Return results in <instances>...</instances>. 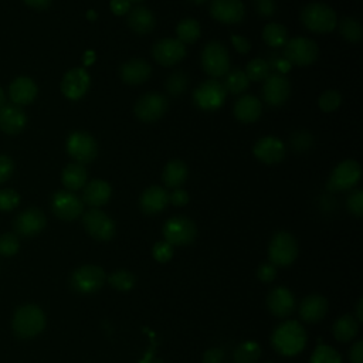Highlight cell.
Listing matches in <instances>:
<instances>
[{
	"instance_id": "obj_1",
	"label": "cell",
	"mask_w": 363,
	"mask_h": 363,
	"mask_svg": "<svg viewBox=\"0 0 363 363\" xmlns=\"http://www.w3.org/2000/svg\"><path fill=\"white\" fill-rule=\"evenodd\" d=\"M271 345L282 356L299 354L306 345V332L299 322L285 320L272 332Z\"/></svg>"
},
{
	"instance_id": "obj_2",
	"label": "cell",
	"mask_w": 363,
	"mask_h": 363,
	"mask_svg": "<svg viewBox=\"0 0 363 363\" xmlns=\"http://www.w3.org/2000/svg\"><path fill=\"white\" fill-rule=\"evenodd\" d=\"M45 315L37 305L27 303L16 309L13 316V332L20 339H31L43 332Z\"/></svg>"
},
{
	"instance_id": "obj_3",
	"label": "cell",
	"mask_w": 363,
	"mask_h": 363,
	"mask_svg": "<svg viewBox=\"0 0 363 363\" xmlns=\"http://www.w3.org/2000/svg\"><path fill=\"white\" fill-rule=\"evenodd\" d=\"M302 24L313 33H330L337 26V16L335 10L325 3H309L301 13Z\"/></svg>"
},
{
	"instance_id": "obj_4",
	"label": "cell",
	"mask_w": 363,
	"mask_h": 363,
	"mask_svg": "<svg viewBox=\"0 0 363 363\" xmlns=\"http://www.w3.org/2000/svg\"><path fill=\"white\" fill-rule=\"evenodd\" d=\"M298 257V242L288 231H278L269 241L268 258L275 267H288Z\"/></svg>"
},
{
	"instance_id": "obj_5",
	"label": "cell",
	"mask_w": 363,
	"mask_h": 363,
	"mask_svg": "<svg viewBox=\"0 0 363 363\" xmlns=\"http://www.w3.org/2000/svg\"><path fill=\"white\" fill-rule=\"evenodd\" d=\"M162 233L164 241H167L173 247H184L196 240L197 227L193 220L184 216H173L164 221Z\"/></svg>"
},
{
	"instance_id": "obj_6",
	"label": "cell",
	"mask_w": 363,
	"mask_h": 363,
	"mask_svg": "<svg viewBox=\"0 0 363 363\" xmlns=\"http://www.w3.org/2000/svg\"><path fill=\"white\" fill-rule=\"evenodd\" d=\"M319 54L318 44L306 37H294L284 45V58L291 65L305 67L316 61Z\"/></svg>"
},
{
	"instance_id": "obj_7",
	"label": "cell",
	"mask_w": 363,
	"mask_h": 363,
	"mask_svg": "<svg viewBox=\"0 0 363 363\" xmlns=\"http://www.w3.org/2000/svg\"><path fill=\"white\" fill-rule=\"evenodd\" d=\"M201 67L204 72L214 79L223 77L230 69V57L227 48L218 41H210L201 51Z\"/></svg>"
},
{
	"instance_id": "obj_8",
	"label": "cell",
	"mask_w": 363,
	"mask_h": 363,
	"mask_svg": "<svg viewBox=\"0 0 363 363\" xmlns=\"http://www.w3.org/2000/svg\"><path fill=\"white\" fill-rule=\"evenodd\" d=\"M105 271L98 265H81L71 274V286L78 294H94L105 284Z\"/></svg>"
},
{
	"instance_id": "obj_9",
	"label": "cell",
	"mask_w": 363,
	"mask_h": 363,
	"mask_svg": "<svg viewBox=\"0 0 363 363\" xmlns=\"http://www.w3.org/2000/svg\"><path fill=\"white\" fill-rule=\"evenodd\" d=\"M362 176V167L359 162L353 159H346L336 164L332 170L329 180L326 183L328 190L330 191H345L354 187Z\"/></svg>"
},
{
	"instance_id": "obj_10",
	"label": "cell",
	"mask_w": 363,
	"mask_h": 363,
	"mask_svg": "<svg viewBox=\"0 0 363 363\" xmlns=\"http://www.w3.org/2000/svg\"><path fill=\"white\" fill-rule=\"evenodd\" d=\"M67 153L75 160V163L86 164L91 163L98 155V143L94 136L86 132H72L67 138L65 143Z\"/></svg>"
},
{
	"instance_id": "obj_11",
	"label": "cell",
	"mask_w": 363,
	"mask_h": 363,
	"mask_svg": "<svg viewBox=\"0 0 363 363\" xmlns=\"http://www.w3.org/2000/svg\"><path fill=\"white\" fill-rule=\"evenodd\" d=\"M225 95L227 91L220 81L207 79L194 89L193 102L199 109L216 111L224 104Z\"/></svg>"
},
{
	"instance_id": "obj_12",
	"label": "cell",
	"mask_w": 363,
	"mask_h": 363,
	"mask_svg": "<svg viewBox=\"0 0 363 363\" xmlns=\"http://www.w3.org/2000/svg\"><path fill=\"white\" fill-rule=\"evenodd\" d=\"M82 224L86 233L98 241H109L116 231L115 221L99 208H89L82 216Z\"/></svg>"
},
{
	"instance_id": "obj_13",
	"label": "cell",
	"mask_w": 363,
	"mask_h": 363,
	"mask_svg": "<svg viewBox=\"0 0 363 363\" xmlns=\"http://www.w3.org/2000/svg\"><path fill=\"white\" fill-rule=\"evenodd\" d=\"M169 102L167 98L159 92H147L142 95L133 108L136 118L142 122H156L159 121L167 111Z\"/></svg>"
},
{
	"instance_id": "obj_14",
	"label": "cell",
	"mask_w": 363,
	"mask_h": 363,
	"mask_svg": "<svg viewBox=\"0 0 363 363\" xmlns=\"http://www.w3.org/2000/svg\"><path fill=\"white\" fill-rule=\"evenodd\" d=\"M51 210L58 218L64 221H72L82 214L84 203L72 191L60 190L54 193L51 199Z\"/></svg>"
},
{
	"instance_id": "obj_15",
	"label": "cell",
	"mask_w": 363,
	"mask_h": 363,
	"mask_svg": "<svg viewBox=\"0 0 363 363\" xmlns=\"http://www.w3.org/2000/svg\"><path fill=\"white\" fill-rule=\"evenodd\" d=\"M291 95V82L289 79L279 72L269 74L264 79L262 96L269 106L284 105Z\"/></svg>"
},
{
	"instance_id": "obj_16",
	"label": "cell",
	"mask_w": 363,
	"mask_h": 363,
	"mask_svg": "<svg viewBox=\"0 0 363 363\" xmlns=\"http://www.w3.org/2000/svg\"><path fill=\"white\" fill-rule=\"evenodd\" d=\"M91 78L85 68L75 67L67 71L61 79V92L71 101L81 99L89 89Z\"/></svg>"
},
{
	"instance_id": "obj_17",
	"label": "cell",
	"mask_w": 363,
	"mask_h": 363,
	"mask_svg": "<svg viewBox=\"0 0 363 363\" xmlns=\"http://www.w3.org/2000/svg\"><path fill=\"white\" fill-rule=\"evenodd\" d=\"M186 45L177 38H162L152 47L155 61L163 67H170L180 62L186 57Z\"/></svg>"
},
{
	"instance_id": "obj_18",
	"label": "cell",
	"mask_w": 363,
	"mask_h": 363,
	"mask_svg": "<svg viewBox=\"0 0 363 363\" xmlns=\"http://www.w3.org/2000/svg\"><path fill=\"white\" fill-rule=\"evenodd\" d=\"M252 153L265 164H277L285 156V146L277 136H264L255 142Z\"/></svg>"
},
{
	"instance_id": "obj_19",
	"label": "cell",
	"mask_w": 363,
	"mask_h": 363,
	"mask_svg": "<svg viewBox=\"0 0 363 363\" xmlns=\"http://www.w3.org/2000/svg\"><path fill=\"white\" fill-rule=\"evenodd\" d=\"M210 14L214 20L224 24H235L242 21L245 7L241 0H213Z\"/></svg>"
},
{
	"instance_id": "obj_20",
	"label": "cell",
	"mask_w": 363,
	"mask_h": 363,
	"mask_svg": "<svg viewBox=\"0 0 363 363\" xmlns=\"http://www.w3.org/2000/svg\"><path fill=\"white\" fill-rule=\"evenodd\" d=\"M45 224H47V220L44 213L35 207H30L21 211L14 218V230L17 234L23 237L37 235L44 230Z\"/></svg>"
},
{
	"instance_id": "obj_21",
	"label": "cell",
	"mask_w": 363,
	"mask_h": 363,
	"mask_svg": "<svg viewBox=\"0 0 363 363\" xmlns=\"http://www.w3.org/2000/svg\"><path fill=\"white\" fill-rule=\"evenodd\" d=\"M295 296L285 286L274 288L267 296L268 311L277 318H286L295 311Z\"/></svg>"
},
{
	"instance_id": "obj_22",
	"label": "cell",
	"mask_w": 363,
	"mask_h": 363,
	"mask_svg": "<svg viewBox=\"0 0 363 363\" xmlns=\"http://www.w3.org/2000/svg\"><path fill=\"white\" fill-rule=\"evenodd\" d=\"M152 75L150 64L143 58H132L123 62L119 68L121 79L128 85H140Z\"/></svg>"
},
{
	"instance_id": "obj_23",
	"label": "cell",
	"mask_w": 363,
	"mask_h": 363,
	"mask_svg": "<svg viewBox=\"0 0 363 363\" xmlns=\"http://www.w3.org/2000/svg\"><path fill=\"white\" fill-rule=\"evenodd\" d=\"M27 125V115L16 104H4L0 108V129L9 135L20 133Z\"/></svg>"
},
{
	"instance_id": "obj_24",
	"label": "cell",
	"mask_w": 363,
	"mask_h": 363,
	"mask_svg": "<svg viewBox=\"0 0 363 363\" xmlns=\"http://www.w3.org/2000/svg\"><path fill=\"white\" fill-rule=\"evenodd\" d=\"M167 204H169V193L160 186L147 187L139 199V207L147 216L162 213L167 207Z\"/></svg>"
},
{
	"instance_id": "obj_25",
	"label": "cell",
	"mask_w": 363,
	"mask_h": 363,
	"mask_svg": "<svg viewBox=\"0 0 363 363\" xmlns=\"http://www.w3.org/2000/svg\"><path fill=\"white\" fill-rule=\"evenodd\" d=\"M82 189V203L88 204L92 208H98L106 204L112 194L111 184L102 179H94L88 182Z\"/></svg>"
},
{
	"instance_id": "obj_26",
	"label": "cell",
	"mask_w": 363,
	"mask_h": 363,
	"mask_svg": "<svg viewBox=\"0 0 363 363\" xmlns=\"http://www.w3.org/2000/svg\"><path fill=\"white\" fill-rule=\"evenodd\" d=\"M328 312V301L319 294L308 295L299 305V316L306 323L320 322Z\"/></svg>"
},
{
	"instance_id": "obj_27",
	"label": "cell",
	"mask_w": 363,
	"mask_h": 363,
	"mask_svg": "<svg viewBox=\"0 0 363 363\" xmlns=\"http://www.w3.org/2000/svg\"><path fill=\"white\" fill-rule=\"evenodd\" d=\"M38 94L35 82L28 77H17L9 86V96L13 104L21 106L31 104Z\"/></svg>"
},
{
	"instance_id": "obj_28",
	"label": "cell",
	"mask_w": 363,
	"mask_h": 363,
	"mask_svg": "<svg viewBox=\"0 0 363 363\" xmlns=\"http://www.w3.org/2000/svg\"><path fill=\"white\" fill-rule=\"evenodd\" d=\"M261 113V101L254 95H242L234 104V116L242 123H252L258 121Z\"/></svg>"
},
{
	"instance_id": "obj_29",
	"label": "cell",
	"mask_w": 363,
	"mask_h": 363,
	"mask_svg": "<svg viewBox=\"0 0 363 363\" xmlns=\"http://www.w3.org/2000/svg\"><path fill=\"white\" fill-rule=\"evenodd\" d=\"M155 24H156L155 16L147 7L136 6L132 10H129L128 26L133 33L140 35L149 34L155 28Z\"/></svg>"
},
{
	"instance_id": "obj_30",
	"label": "cell",
	"mask_w": 363,
	"mask_h": 363,
	"mask_svg": "<svg viewBox=\"0 0 363 363\" xmlns=\"http://www.w3.org/2000/svg\"><path fill=\"white\" fill-rule=\"evenodd\" d=\"M187 174H189V170L186 163L180 159H173L166 163L162 173V180L166 187L177 189V187H182V184L186 182Z\"/></svg>"
},
{
	"instance_id": "obj_31",
	"label": "cell",
	"mask_w": 363,
	"mask_h": 363,
	"mask_svg": "<svg viewBox=\"0 0 363 363\" xmlns=\"http://www.w3.org/2000/svg\"><path fill=\"white\" fill-rule=\"evenodd\" d=\"M86 179L88 172L84 164L79 163H68L61 173V182L64 187H67V190L69 191L82 189L86 184Z\"/></svg>"
},
{
	"instance_id": "obj_32",
	"label": "cell",
	"mask_w": 363,
	"mask_h": 363,
	"mask_svg": "<svg viewBox=\"0 0 363 363\" xmlns=\"http://www.w3.org/2000/svg\"><path fill=\"white\" fill-rule=\"evenodd\" d=\"M332 332L336 340L343 343L350 342L352 339L356 337L359 332V322L353 315H343L336 319V322L333 323Z\"/></svg>"
},
{
	"instance_id": "obj_33",
	"label": "cell",
	"mask_w": 363,
	"mask_h": 363,
	"mask_svg": "<svg viewBox=\"0 0 363 363\" xmlns=\"http://www.w3.org/2000/svg\"><path fill=\"white\" fill-rule=\"evenodd\" d=\"M176 34H177V40L180 43H183L184 45L193 44L200 38L201 27L197 20L184 18V20L179 21V24L176 26Z\"/></svg>"
},
{
	"instance_id": "obj_34",
	"label": "cell",
	"mask_w": 363,
	"mask_h": 363,
	"mask_svg": "<svg viewBox=\"0 0 363 363\" xmlns=\"http://www.w3.org/2000/svg\"><path fill=\"white\" fill-rule=\"evenodd\" d=\"M262 40L271 48L284 47L288 41V31L279 23H268L262 30Z\"/></svg>"
},
{
	"instance_id": "obj_35",
	"label": "cell",
	"mask_w": 363,
	"mask_h": 363,
	"mask_svg": "<svg viewBox=\"0 0 363 363\" xmlns=\"http://www.w3.org/2000/svg\"><path fill=\"white\" fill-rule=\"evenodd\" d=\"M261 357V346L254 340L240 343L234 350L235 363H257Z\"/></svg>"
},
{
	"instance_id": "obj_36",
	"label": "cell",
	"mask_w": 363,
	"mask_h": 363,
	"mask_svg": "<svg viewBox=\"0 0 363 363\" xmlns=\"http://www.w3.org/2000/svg\"><path fill=\"white\" fill-rule=\"evenodd\" d=\"M248 84H250V79L247 78L244 71L233 69V71L227 72L223 85H224L225 91H228L234 95H238L248 88Z\"/></svg>"
},
{
	"instance_id": "obj_37",
	"label": "cell",
	"mask_w": 363,
	"mask_h": 363,
	"mask_svg": "<svg viewBox=\"0 0 363 363\" xmlns=\"http://www.w3.org/2000/svg\"><path fill=\"white\" fill-rule=\"evenodd\" d=\"M245 75L250 81H264L271 74V64L264 58H254L245 67Z\"/></svg>"
},
{
	"instance_id": "obj_38",
	"label": "cell",
	"mask_w": 363,
	"mask_h": 363,
	"mask_svg": "<svg viewBox=\"0 0 363 363\" xmlns=\"http://www.w3.org/2000/svg\"><path fill=\"white\" fill-rule=\"evenodd\" d=\"M106 281H108V284L112 288H115L116 291H122V292L132 289L135 286V284H136L135 275L130 271H128V269H116V271H113L106 278Z\"/></svg>"
},
{
	"instance_id": "obj_39",
	"label": "cell",
	"mask_w": 363,
	"mask_h": 363,
	"mask_svg": "<svg viewBox=\"0 0 363 363\" xmlns=\"http://www.w3.org/2000/svg\"><path fill=\"white\" fill-rule=\"evenodd\" d=\"M342 37L350 43H359L362 40V26L353 17H345L337 24Z\"/></svg>"
},
{
	"instance_id": "obj_40",
	"label": "cell",
	"mask_w": 363,
	"mask_h": 363,
	"mask_svg": "<svg viewBox=\"0 0 363 363\" xmlns=\"http://www.w3.org/2000/svg\"><path fill=\"white\" fill-rule=\"evenodd\" d=\"M311 363H342V356L328 345H318L311 356Z\"/></svg>"
},
{
	"instance_id": "obj_41",
	"label": "cell",
	"mask_w": 363,
	"mask_h": 363,
	"mask_svg": "<svg viewBox=\"0 0 363 363\" xmlns=\"http://www.w3.org/2000/svg\"><path fill=\"white\" fill-rule=\"evenodd\" d=\"M340 104H342V95L335 89L325 91L318 99V105L323 112H333L340 106Z\"/></svg>"
},
{
	"instance_id": "obj_42",
	"label": "cell",
	"mask_w": 363,
	"mask_h": 363,
	"mask_svg": "<svg viewBox=\"0 0 363 363\" xmlns=\"http://www.w3.org/2000/svg\"><path fill=\"white\" fill-rule=\"evenodd\" d=\"M187 84H189V81H187L186 74L182 72V71H176V72H173V74L167 78V81H166V89H167V92H169L170 95L177 96V95H180V94H183V92L186 91Z\"/></svg>"
},
{
	"instance_id": "obj_43",
	"label": "cell",
	"mask_w": 363,
	"mask_h": 363,
	"mask_svg": "<svg viewBox=\"0 0 363 363\" xmlns=\"http://www.w3.org/2000/svg\"><path fill=\"white\" fill-rule=\"evenodd\" d=\"M20 242L16 234L13 233H6L0 235V254L10 257L14 255L18 251Z\"/></svg>"
},
{
	"instance_id": "obj_44",
	"label": "cell",
	"mask_w": 363,
	"mask_h": 363,
	"mask_svg": "<svg viewBox=\"0 0 363 363\" xmlns=\"http://www.w3.org/2000/svg\"><path fill=\"white\" fill-rule=\"evenodd\" d=\"M20 203V196L13 189L0 190V211H10Z\"/></svg>"
},
{
	"instance_id": "obj_45",
	"label": "cell",
	"mask_w": 363,
	"mask_h": 363,
	"mask_svg": "<svg viewBox=\"0 0 363 363\" xmlns=\"http://www.w3.org/2000/svg\"><path fill=\"white\" fill-rule=\"evenodd\" d=\"M173 245L167 241H159L152 248V255L157 262H167L173 257Z\"/></svg>"
},
{
	"instance_id": "obj_46",
	"label": "cell",
	"mask_w": 363,
	"mask_h": 363,
	"mask_svg": "<svg viewBox=\"0 0 363 363\" xmlns=\"http://www.w3.org/2000/svg\"><path fill=\"white\" fill-rule=\"evenodd\" d=\"M347 210L354 217H362L363 216V191L360 189H356L347 197Z\"/></svg>"
},
{
	"instance_id": "obj_47",
	"label": "cell",
	"mask_w": 363,
	"mask_h": 363,
	"mask_svg": "<svg viewBox=\"0 0 363 363\" xmlns=\"http://www.w3.org/2000/svg\"><path fill=\"white\" fill-rule=\"evenodd\" d=\"M257 277L261 282H272L277 277V267L271 262H265V264H261L257 269Z\"/></svg>"
},
{
	"instance_id": "obj_48",
	"label": "cell",
	"mask_w": 363,
	"mask_h": 363,
	"mask_svg": "<svg viewBox=\"0 0 363 363\" xmlns=\"http://www.w3.org/2000/svg\"><path fill=\"white\" fill-rule=\"evenodd\" d=\"M13 170H14L13 160L6 155H0V183H4L6 180H9L10 176L13 174Z\"/></svg>"
},
{
	"instance_id": "obj_49",
	"label": "cell",
	"mask_w": 363,
	"mask_h": 363,
	"mask_svg": "<svg viewBox=\"0 0 363 363\" xmlns=\"http://www.w3.org/2000/svg\"><path fill=\"white\" fill-rule=\"evenodd\" d=\"M169 203H172L173 206H177V207L186 206L189 203L187 191L184 189H182V187L173 189V191L169 194Z\"/></svg>"
},
{
	"instance_id": "obj_50",
	"label": "cell",
	"mask_w": 363,
	"mask_h": 363,
	"mask_svg": "<svg viewBox=\"0 0 363 363\" xmlns=\"http://www.w3.org/2000/svg\"><path fill=\"white\" fill-rule=\"evenodd\" d=\"M224 352L220 347H210L203 354V363H223Z\"/></svg>"
},
{
	"instance_id": "obj_51",
	"label": "cell",
	"mask_w": 363,
	"mask_h": 363,
	"mask_svg": "<svg viewBox=\"0 0 363 363\" xmlns=\"http://www.w3.org/2000/svg\"><path fill=\"white\" fill-rule=\"evenodd\" d=\"M109 7L113 14L125 16L130 10V1L129 0H111Z\"/></svg>"
},
{
	"instance_id": "obj_52",
	"label": "cell",
	"mask_w": 363,
	"mask_h": 363,
	"mask_svg": "<svg viewBox=\"0 0 363 363\" xmlns=\"http://www.w3.org/2000/svg\"><path fill=\"white\" fill-rule=\"evenodd\" d=\"M231 43L234 45V48L240 52V54H247L251 48V43L242 37V35H238V34H233L231 35Z\"/></svg>"
},
{
	"instance_id": "obj_53",
	"label": "cell",
	"mask_w": 363,
	"mask_h": 363,
	"mask_svg": "<svg viewBox=\"0 0 363 363\" xmlns=\"http://www.w3.org/2000/svg\"><path fill=\"white\" fill-rule=\"evenodd\" d=\"M257 11L264 17H269L275 13V1L274 0H258Z\"/></svg>"
},
{
	"instance_id": "obj_54",
	"label": "cell",
	"mask_w": 363,
	"mask_h": 363,
	"mask_svg": "<svg viewBox=\"0 0 363 363\" xmlns=\"http://www.w3.org/2000/svg\"><path fill=\"white\" fill-rule=\"evenodd\" d=\"M349 359H350V363H363V342L362 340H357L356 343H353V346L350 347Z\"/></svg>"
},
{
	"instance_id": "obj_55",
	"label": "cell",
	"mask_w": 363,
	"mask_h": 363,
	"mask_svg": "<svg viewBox=\"0 0 363 363\" xmlns=\"http://www.w3.org/2000/svg\"><path fill=\"white\" fill-rule=\"evenodd\" d=\"M24 3L30 7H33V9L43 10V9H47L51 4V0H24Z\"/></svg>"
},
{
	"instance_id": "obj_56",
	"label": "cell",
	"mask_w": 363,
	"mask_h": 363,
	"mask_svg": "<svg viewBox=\"0 0 363 363\" xmlns=\"http://www.w3.org/2000/svg\"><path fill=\"white\" fill-rule=\"evenodd\" d=\"M362 308H363V301L359 299L357 305H356V320L360 323L363 320V312H362Z\"/></svg>"
},
{
	"instance_id": "obj_57",
	"label": "cell",
	"mask_w": 363,
	"mask_h": 363,
	"mask_svg": "<svg viewBox=\"0 0 363 363\" xmlns=\"http://www.w3.org/2000/svg\"><path fill=\"white\" fill-rule=\"evenodd\" d=\"M4 104H6V95H4V91H3L1 86H0V108H1Z\"/></svg>"
},
{
	"instance_id": "obj_58",
	"label": "cell",
	"mask_w": 363,
	"mask_h": 363,
	"mask_svg": "<svg viewBox=\"0 0 363 363\" xmlns=\"http://www.w3.org/2000/svg\"><path fill=\"white\" fill-rule=\"evenodd\" d=\"M190 1H193V3H196V4H201V3H204V1H207V0H190Z\"/></svg>"
},
{
	"instance_id": "obj_59",
	"label": "cell",
	"mask_w": 363,
	"mask_h": 363,
	"mask_svg": "<svg viewBox=\"0 0 363 363\" xmlns=\"http://www.w3.org/2000/svg\"><path fill=\"white\" fill-rule=\"evenodd\" d=\"M88 16H89L88 18H92V20L95 18V13H94V11H89V13H88Z\"/></svg>"
},
{
	"instance_id": "obj_60",
	"label": "cell",
	"mask_w": 363,
	"mask_h": 363,
	"mask_svg": "<svg viewBox=\"0 0 363 363\" xmlns=\"http://www.w3.org/2000/svg\"><path fill=\"white\" fill-rule=\"evenodd\" d=\"M129 1H130V3H132V1H135V3H136V1H142V0H129Z\"/></svg>"
}]
</instances>
